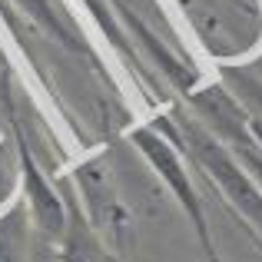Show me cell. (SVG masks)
I'll return each mask as SVG.
<instances>
[{
  "mask_svg": "<svg viewBox=\"0 0 262 262\" xmlns=\"http://www.w3.org/2000/svg\"><path fill=\"white\" fill-rule=\"evenodd\" d=\"M57 259L60 262H120L113 252L103 249L96 232L80 216H67V226L57 239Z\"/></svg>",
  "mask_w": 262,
  "mask_h": 262,
  "instance_id": "1",
  "label": "cell"
},
{
  "mask_svg": "<svg viewBox=\"0 0 262 262\" xmlns=\"http://www.w3.org/2000/svg\"><path fill=\"white\" fill-rule=\"evenodd\" d=\"M27 226H30V206L27 203H13L0 216V262H30Z\"/></svg>",
  "mask_w": 262,
  "mask_h": 262,
  "instance_id": "2",
  "label": "cell"
}]
</instances>
